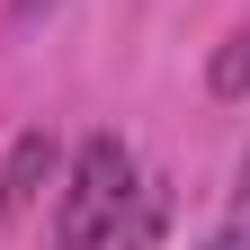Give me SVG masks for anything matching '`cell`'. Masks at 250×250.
Masks as SVG:
<instances>
[{
  "label": "cell",
  "mask_w": 250,
  "mask_h": 250,
  "mask_svg": "<svg viewBox=\"0 0 250 250\" xmlns=\"http://www.w3.org/2000/svg\"><path fill=\"white\" fill-rule=\"evenodd\" d=\"M206 89H214V99H250V18L232 27L224 45H214V62H206Z\"/></svg>",
  "instance_id": "3957f363"
},
{
  "label": "cell",
  "mask_w": 250,
  "mask_h": 250,
  "mask_svg": "<svg viewBox=\"0 0 250 250\" xmlns=\"http://www.w3.org/2000/svg\"><path fill=\"white\" fill-rule=\"evenodd\" d=\"M54 179H62V143L45 134V125H27V134L9 143V161H0V224H18Z\"/></svg>",
  "instance_id": "7a4b0ae2"
},
{
  "label": "cell",
  "mask_w": 250,
  "mask_h": 250,
  "mask_svg": "<svg viewBox=\"0 0 250 250\" xmlns=\"http://www.w3.org/2000/svg\"><path fill=\"white\" fill-rule=\"evenodd\" d=\"M232 197H241V206H250V152H241V170H232Z\"/></svg>",
  "instance_id": "8992f818"
},
{
  "label": "cell",
  "mask_w": 250,
  "mask_h": 250,
  "mask_svg": "<svg viewBox=\"0 0 250 250\" xmlns=\"http://www.w3.org/2000/svg\"><path fill=\"white\" fill-rule=\"evenodd\" d=\"M54 9H62V0H9V9H0V27H9V36H27V27L54 18Z\"/></svg>",
  "instance_id": "277c9868"
},
{
  "label": "cell",
  "mask_w": 250,
  "mask_h": 250,
  "mask_svg": "<svg viewBox=\"0 0 250 250\" xmlns=\"http://www.w3.org/2000/svg\"><path fill=\"white\" fill-rule=\"evenodd\" d=\"M125 206H134V152L125 134H81L72 161H62V197H54V250H107L125 232Z\"/></svg>",
  "instance_id": "6da1fadb"
},
{
  "label": "cell",
  "mask_w": 250,
  "mask_h": 250,
  "mask_svg": "<svg viewBox=\"0 0 250 250\" xmlns=\"http://www.w3.org/2000/svg\"><path fill=\"white\" fill-rule=\"evenodd\" d=\"M206 250H250V206H241V214H232V224H224V232H214Z\"/></svg>",
  "instance_id": "5b68a950"
}]
</instances>
